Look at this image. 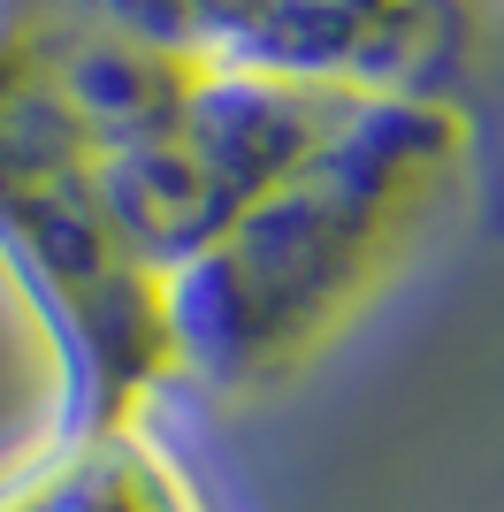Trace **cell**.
I'll return each instance as SVG.
<instances>
[{
	"mask_svg": "<svg viewBox=\"0 0 504 512\" xmlns=\"http://www.w3.org/2000/svg\"><path fill=\"white\" fill-rule=\"evenodd\" d=\"M107 138L84 23L46 0L0 8V260L23 276L54 329L62 413L130 421L176 390L168 360V283L130 253L107 184Z\"/></svg>",
	"mask_w": 504,
	"mask_h": 512,
	"instance_id": "2",
	"label": "cell"
},
{
	"mask_svg": "<svg viewBox=\"0 0 504 512\" xmlns=\"http://www.w3.org/2000/svg\"><path fill=\"white\" fill-rule=\"evenodd\" d=\"M130 39L298 85L451 92L489 0H46Z\"/></svg>",
	"mask_w": 504,
	"mask_h": 512,
	"instance_id": "3",
	"label": "cell"
},
{
	"mask_svg": "<svg viewBox=\"0 0 504 512\" xmlns=\"http://www.w3.org/2000/svg\"><path fill=\"white\" fill-rule=\"evenodd\" d=\"M474 169L451 92H359L268 192L168 276V360L207 398H268L420 260Z\"/></svg>",
	"mask_w": 504,
	"mask_h": 512,
	"instance_id": "1",
	"label": "cell"
},
{
	"mask_svg": "<svg viewBox=\"0 0 504 512\" xmlns=\"http://www.w3.org/2000/svg\"><path fill=\"white\" fill-rule=\"evenodd\" d=\"M0 512H222L153 413L69 428L54 421L0 467Z\"/></svg>",
	"mask_w": 504,
	"mask_h": 512,
	"instance_id": "4",
	"label": "cell"
}]
</instances>
